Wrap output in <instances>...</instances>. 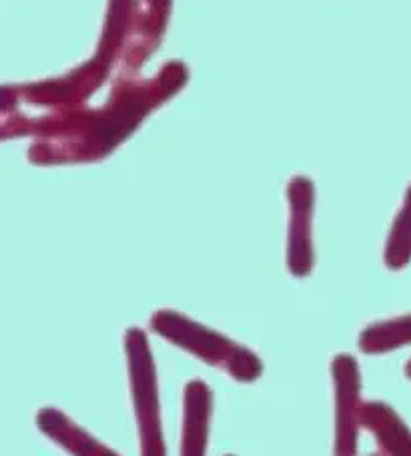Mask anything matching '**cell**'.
<instances>
[{
  "mask_svg": "<svg viewBox=\"0 0 411 456\" xmlns=\"http://www.w3.org/2000/svg\"><path fill=\"white\" fill-rule=\"evenodd\" d=\"M411 257V187L406 198V206H403L401 214L398 217V224L393 227L390 249H387V259L390 265L401 267L409 262Z\"/></svg>",
  "mask_w": 411,
  "mask_h": 456,
  "instance_id": "cell-1",
  "label": "cell"
},
{
  "mask_svg": "<svg viewBox=\"0 0 411 456\" xmlns=\"http://www.w3.org/2000/svg\"><path fill=\"white\" fill-rule=\"evenodd\" d=\"M407 374L411 376V362H409V364H407Z\"/></svg>",
  "mask_w": 411,
  "mask_h": 456,
  "instance_id": "cell-3",
  "label": "cell"
},
{
  "mask_svg": "<svg viewBox=\"0 0 411 456\" xmlns=\"http://www.w3.org/2000/svg\"><path fill=\"white\" fill-rule=\"evenodd\" d=\"M411 342V316L377 326L366 334V346L371 350H390Z\"/></svg>",
  "mask_w": 411,
  "mask_h": 456,
  "instance_id": "cell-2",
  "label": "cell"
}]
</instances>
